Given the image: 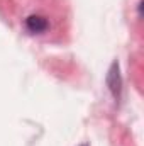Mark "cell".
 <instances>
[{
	"label": "cell",
	"instance_id": "obj_1",
	"mask_svg": "<svg viewBox=\"0 0 144 146\" xmlns=\"http://www.w3.org/2000/svg\"><path fill=\"white\" fill-rule=\"evenodd\" d=\"M26 26L31 33H42L48 29V21L41 15H31V17H27Z\"/></svg>",
	"mask_w": 144,
	"mask_h": 146
},
{
	"label": "cell",
	"instance_id": "obj_2",
	"mask_svg": "<svg viewBox=\"0 0 144 146\" xmlns=\"http://www.w3.org/2000/svg\"><path fill=\"white\" fill-rule=\"evenodd\" d=\"M108 87L112 90V94L115 97L120 95V76H119V65L114 63L110 68V75H108Z\"/></svg>",
	"mask_w": 144,
	"mask_h": 146
}]
</instances>
